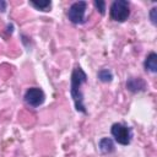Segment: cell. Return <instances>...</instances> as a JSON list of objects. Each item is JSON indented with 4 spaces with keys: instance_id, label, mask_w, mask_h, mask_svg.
<instances>
[{
    "instance_id": "cell-1",
    "label": "cell",
    "mask_w": 157,
    "mask_h": 157,
    "mask_svg": "<svg viewBox=\"0 0 157 157\" xmlns=\"http://www.w3.org/2000/svg\"><path fill=\"white\" fill-rule=\"evenodd\" d=\"M70 81H71L70 94H71V98L74 101L75 108H76L77 112L86 114L87 112H86V108H85V104H83V94H82V91H81V86L87 82V75L80 66H76L71 72Z\"/></svg>"
},
{
    "instance_id": "cell-2",
    "label": "cell",
    "mask_w": 157,
    "mask_h": 157,
    "mask_svg": "<svg viewBox=\"0 0 157 157\" xmlns=\"http://www.w3.org/2000/svg\"><path fill=\"white\" fill-rule=\"evenodd\" d=\"M110 18L117 22H124L130 16V6L126 0H115L110 5Z\"/></svg>"
},
{
    "instance_id": "cell-3",
    "label": "cell",
    "mask_w": 157,
    "mask_h": 157,
    "mask_svg": "<svg viewBox=\"0 0 157 157\" xmlns=\"http://www.w3.org/2000/svg\"><path fill=\"white\" fill-rule=\"evenodd\" d=\"M110 132L114 137V140L123 145V146H126L130 144L131 141V130L129 126L121 124V123H115L112 125V129H110Z\"/></svg>"
},
{
    "instance_id": "cell-4",
    "label": "cell",
    "mask_w": 157,
    "mask_h": 157,
    "mask_svg": "<svg viewBox=\"0 0 157 157\" xmlns=\"http://www.w3.org/2000/svg\"><path fill=\"white\" fill-rule=\"evenodd\" d=\"M86 9H87V2L86 1H76V2H74L69 7V11H67L69 20L75 25L83 23L86 21L85 20Z\"/></svg>"
},
{
    "instance_id": "cell-5",
    "label": "cell",
    "mask_w": 157,
    "mask_h": 157,
    "mask_svg": "<svg viewBox=\"0 0 157 157\" xmlns=\"http://www.w3.org/2000/svg\"><path fill=\"white\" fill-rule=\"evenodd\" d=\"M23 98H25V102L28 105H31L33 108H37L40 104H43V102L45 99V94L39 87H31L26 91Z\"/></svg>"
},
{
    "instance_id": "cell-6",
    "label": "cell",
    "mask_w": 157,
    "mask_h": 157,
    "mask_svg": "<svg viewBox=\"0 0 157 157\" xmlns=\"http://www.w3.org/2000/svg\"><path fill=\"white\" fill-rule=\"evenodd\" d=\"M126 90L132 92V93L145 91L146 90V82L141 77H129L126 80Z\"/></svg>"
},
{
    "instance_id": "cell-7",
    "label": "cell",
    "mask_w": 157,
    "mask_h": 157,
    "mask_svg": "<svg viewBox=\"0 0 157 157\" xmlns=\"http://www.w3.org/2000/svg\"><path fill=\"white\" fill-rule=\"evenodd\" d=\"M144 66L146 69V71L150 72H157V54L156 53H150L144 63Z\"/></svg>"
},
{
    "instance_id": "cell-8",
    "label": "cell",
    "mask_w": 157,
    "mask_h": 157,
    "mask_svg": "<svg viewBox=\"0 0 157 157\" xmlns=\"http://www.w3.org/2000/svg\"><path fill=\"white\" fill-rule=\"evenodd\" d=\"M98 146H99V150H101L103 153H110V152L114 151V142H113V140L109 139V137H103V139H101Z\"/></svg>"
},
{
    "instance_id": "cell-9",
    "label": "cell",
    "mask_w": 157,
    "mask_h": 157,
    "mask_svg": "<svg viewBox=\"0 0 157 157\" xmlns=\"http://www.w3.org/2000/svg\"><path fill=\"white\" fill-rule=\"evenodd\" d=\"M29 4L36 7L37 10H40V11H49L50 6H52V1L49 0H44V1H29Z\"/></svg>"
},
{
    "instance_id": "cell-10",
    "label": "cell",
    "mask_w": 157,
    "mask_h": 157,
    "mask_svg": "<svg viewBox=\"0 0 157 157\" xmlns=\"http://www.w3.org/2000/svg\"><path fill=\"white\" fill-rule=\"evenodd\" d=\"M97 76L102 82H110L113 80V74L109 69H101L97 72Z\"/></svg>"
},
{
    "instance_id": "cell-11",
    "label": "cell",
    "mask_w": 157,
    "mask_h": 157,
    "mask_svg": "<svg viewBox=\"0 0 157 157\" xmlns=\"http://www.w3.org/2000/svg\"><path fill=\"white\" fill-rule=\"evenodd\" d=\"M94 6L98 9V11H99L102 15H104V12H105V2H104V1H99V0L97 1V0H96V1H94Z\"/></svg>"
},
{
    "instance_id": "cell-12",
    "label": "cell",
    "mask_w": 157,
    "mask_h": 157,
    "mask_svg": "<svg viewBox=\"0 0 157 157\" xmlns=\"http://www.w3.org/2000/svg\"><path fill=\"white\" fill-rule=\"evenodd\" d=\"M156 12H157V9H156V7H152L151 11H150V18H151V21H152L153 25L157 23V16H156Z\"/></svg>"
},
{
    "instance_id": "cell-13",
    "label": "cell",
    "mask_w": 157,
    "mask_h": 157,
    "mask_svg": "<svg viewBox=\"0 0 157 157\" xmlns=\"http://www.w3.org/2000/svg\"><path fill=\"white\" fill-rule=\"evenodd\" d=\"M6 6H7L6 1H4V0H0V12H4V11L6 10Z\"/></svg>"
}]
</instances>
